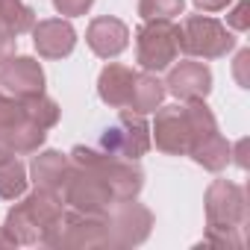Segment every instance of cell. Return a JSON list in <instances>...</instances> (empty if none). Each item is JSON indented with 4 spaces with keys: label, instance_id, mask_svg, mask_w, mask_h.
<instances>
[{
    "label": "cell",
    "instance_id": "1",
    "mask_svg": "<svg viewBox=\"0 0 250 250\" xmlns=\"http://www.w3.org/2000/svg\"><path fill=\"white\" fill-rule=\"evenodd\" d=\"M247 224V203L241 186L229 180H215L206 191V241L209 247L238 250L244 247L241 229Z\"/></svg>",
    "mask_w": 250,
    "mask_h": 250
},
{
    "label": "cell",
    "instance_id": "2",
    "mask_svg": "<svg viewBox=\"0 0 250 250\" xmlns=\"http://www.w3.org/2000/svg\"><path fill=\"white\" fill-rule=\"evenodd\" d=\"M62 215H65L62 194L36 188L30 197H24L18 206L9 209L3 229L12 235L15 244H44V247H50Z\"/></svg>",
    "mask_w": 250,
    "mask_h": 250
},
{
    "label": "cell",
    "instance_id": "3",
    "mask_svg": "<svg viewBox=\"0 0 250 250\" xmlns=\"http://www.w3.org/2000/svg\"><path fill=\"white\" fill-rule=\"evenodd\" d=\"M71 162L80 165V168H88L94 171L109 188H112V197L115 200H130L142 191L145 186V174L130 162V159H121V156H112V153H103V150H91V147H74L71 150Z\"/></svg>",
    "mask_w": 250,
    "mask_h": 250
},
{
    "label": "cell",
    "instance_id": "4",
    "mask_svg": "<svg viewBox=\"0 0 250 250\" xmlns=\"http://www.w3.org/2000/svg\"><path fill=\"white\" fill-rule=\"evenodd\" d=\"M180 56V27L171 21H145L136 33V59L145 71H165Z\"/></svg>",
    "mask_w": 250,
    "mask_h": 250
},
{
    "label": "cell",
    "instance_id": "5",
    "mask_svg": "<svg viewBox=\"0 0 250 250\" xmlns=\"http://www.w3.org/2000/svg\"><path fill=\"white\" fill-rule=\"evenodd\" d=\"M235 47L232 33L206 15H191L186 18L183 30H180V50L197 59H221Z\"/></svg>",
    "mask_w": 250,
    "mask_h": 250
},
{
    "label": "cell",
    "instance_id": "6",
    "mask_svg": "<svg viewBox=\"0 0 250 250\" xmlns=\"http://www.w3.org/2000/svg\"><path fill=\"white\" fill-rule=\"evenodd\" d=\"M106 224H109L112 247H136L150 235L153 215L147 206H142V203H136V197H130V200L112 203V209L106 212Z\"/></svg>",
    "mask_w": 250,
    "mask_h": 250
},
{
    "label": "cell",
    "instance_id": "7",
    "mask_svg": "<svg viewBox=\"0 0 250 250\" xmlns=\"http://www.w3.org/2000/svg\"><path fill=\"white\" fill-rule=\"evenodd\" d=\"M100 147H103V153L130 159V162L142 159V156L150 150V127H147L145 115H139V112L121 115L112 127L103 133Z\"/></svg>",
    "mask_w": 250,
    "mask_h": 250
},
{
    "label": "cell",
    "instance_id": "8",
    "mask_svg": "<svg viewBox=\"0 0 250 250\" xmlns=\"http://www.w3.org/2000/svg\"><path fill=\"white\" fill-rule=\"evenodd\" d=\"M62 200L77 209V212H85V215H106L115 203L112 197V188L88 168H80L74 165L71 174H68V183L62 188Z\"/></svg>",
    "mask_w": 250,
    "mask_h": 250
},
{
    "label": "cell",
    "instance_id": "9",
    "mask_svg": "<svg viewBox=\"0 0 250 250\" xmlns=\"http://www.w3.org/2000/svg\"><path fill=\"white\" fill-rule=\"evenodd\" d=\"M50 247H112L109 244V224L106 215H85V212H65Z\"/></svg>",
    "mask_w": 250,
    "mask_h": 250
},
{
    "label": "cell",
    "instance_id": "10",
    "mask_svg": "<svg viewBox=\"0 0 250 250\" xmlns=\"http://www.w3.org/2000/svg\"><path fill=\"white\" fill-rule=\"evenodd\" d=\"M0 88H6L18 100L44 94V71L36 59L12 53L6 59H0Z\"/></svg>",
    "mask_w": 250,
    "mask_h": 250
},
{
    "label": "cell",
    "instance_id": "11",
    "mask_svg": "<svg viewBox=\"0 0 250 250\" xmlns=\"http://www.w3.org/2000/svg\"><path fill=\"white\" fill-rule=\"evenodd\" d=\"M153 142L162 153L186 156L191 150V127L186 118V106H165L153 121Z\"/></svg>",
    "mask_w": 250,
    "mask_h": 250
},
{
    "label": "cell",
    "instance_id": "12",
    "mask_svg": "<svg viewBox=\"0 0 250 250\" xmlns=\"http://www.w3.org/2000/svg\"><path fill=\"white\" fill-rule=\"evenodd\" d=\"M165 91H171L180 100H206L212 91V71L203 62H180L165 83Z\"/></svg>",
    "mask_w": 250,
    "mask_h": 250
},
{
    "label": "cell",
    "instance_id": "13",
    "mask_svg": "<svg viewBox=\"0 0 250 250\" xmlns=\"http://www.w3.org/2000/svg\"><path fill=\"white\" fill-rule=\"evenodd\" d=\"M33 44H36L39 56H44V59H65V56H71V50L77 44V33L62 18L39 21V24H33Z\"/></svg>",
    "mask_w": 250,
    "mask_h": 250
},
{
    "label": "cell",
    "instance_id": "14",
    "mask_svg": "<svg viewBox=\"0 0 250 250\" xmlns=\"http://www.w3.org/2000/svg\"><path fill=\"white\" fill-rule=\"evenodd\" d=\"M85 42H88V47H91L100 59H115L118 53L127 50V44H130V30H127V24H124V21L109 18V15H106V18H94V21L88 24Z\"/></svg>",
    "mask_w": 250,
    "mask_h": 250
},
{
    "label": "cell",
    "instance_id": "15",
    "mask_svg": "<svg viewBox=\"0 0 250 250\" xmlns=\"http://www.w3.org/2000/svg\"><path fill=\"white\" fill-rule=\"evenodd\" d=\"M71 168H74V162H71L68 156H62L59 150H44V153H39V156L33 159L30 174H33L36 188H44V191H56V194H62Z\"/></svg>",
    "mask_w": 250,
    "mask_h": 250
},
{
    "label": "cell",
    "instance_id": "16",
    "mask_svg": "<svg viewBox=\"0 0 250 250\" xmlns=\"http://www.w3.org/2000/svg\"><path fill=\"white\" fill-rule=\"evenodd\" d=\"M133 80H136V71L127 68V65H106L97 77V94L106 106H115V109H124L130 103V91H133Z\"/></svg>",
    "mask_w": 250,
    "mask_h": 250
},
{
    "label": "cell",
    "instance_id": "17",
    "mask_svg": "<svg viewBox=\"0 0 250 250\" xmlns=\"http://www.w3.org/2000/svg\"><path fill=\"white\" fill-rule=\"evenodd\" d=\"M162 100H165V83H159L156 74H150V71L136 74L127 109H133L139 115H147V112H156L162 106Z\"/></svg>",
    "mask_w": 250,
    "mask_h": 250
},
{
    "label": "cell",
    "instance_id": "18",
    "mask_svg": "<svg viewBox=\"0 0 250 250\" xmlns=\"http://www.w3.org/2000/svg\"><path fill=\"white\" fill-rule=\"evenodd\" d=\"M188 156H191L197 165H203L206 171H224V168L229 165L232 147H229V142L215 130V133H209L206 139H200V142L188 150Z\"/></svg>",
    "mask_w": 250,
    "mask_h": 250
},
{
    "label": "cell",
    "instance_id": "19",
    "mask_svg": "<svg viewBox=\"0 0 250 250\" xmlns=\"http://www.w3.org/2000/svg\"><path fill=\"white\" fill-rule=\"evenodd\" d=\"M33 24H36V12L24 0H0V30L21 36V33H30Z\"/></svg>",
    "mask_w": 250,
    "mask_h": 250
},
{
    "label": "cell",
    "instance_id": "20",
    "mask_svg": "<svg viewBox=\"0 0 250 250\" xmlns=\"http://www.w3.org/2000/svg\"><path fill=\"white\" fill-rule=\"evenodd\" d=\"M0 139L9 145V150H12V153H36V150L44 145L47 130L36 127L33 121H24L18 130H12V133H6V136H0Z\"/></svg>",
    "mask_w": 250,
    "mask_h": 250
},
{
    "label": "cell",
    "instance_id": "21",
    "mask_svg": "<svg viewBox=\"0 0 250 250\" xmlns=\"http://www.w3.org/2000/svg\"><path fill=\"white\" fill-rule=\"evenodd\" d=\"M24 112H27V121H33L36 127L42 130H50L59 124V106L56 100L44 97V94H33V97H24Z\"/></svg>",
    "mask_w": 250,
    "mask_h": 250
},
{
    "label": "cell",
    "instance_id": "22",
    "mask_svg": "<svg viewBox=\"0 0 250 250\" xmlns=\"http://www.w3.org/2000/svg\"><path fill=\"white\" fill-rule=\"evenodd\" d=\"M27 191V171L24 165L12 156L6 162H0V197L3 200H15Z\"/></svg>",
    "mask_w": 250,
    "mask_h": 250
},
{
    "label": "cell",
    "instance_id": "23",
    "mask_svg": "<svg viewBox=\"0 0 250 250\" xmlns=\"http://www.w3.org/2000/svg\"><path fill=\"white\" fill-rule=\"evenodd\" d=\"M186 0H139V15L145 21H171L183 15Z\"/></svg>",
    "mask_w": 250,
    "mask_h": 250
},
{
    "label": "cell",
    "instance_id": "24",
    "mask_svg": "<svg viewBox=\"0 0 250 250\" xmlns=\"http://www.w3.org/2000/svg\"><path fill=\"white\" fill-rule=\"evenodd\" d=\"M27 121V112H24V103L18 97H3L0 94V136H6L12 130H18L21 124Z\"/></svg>",
    "mask_w": 250,
    "mask_h": 250
},
{
    "label": "cell",
    "instance_id": "25",
    "mask_svg": "<svg viewBox=\"0 0 250 250\" xmlns=\"http://www.w3.org/2000/svg\"><path fill=\"white\" fill-rule=\"evenodd\" d=\"M227 24H229L232 30H238V33L250 30V0H238L235 9L227 15Z\"/></svg>",
    "mask_w": 250,
    "mask_h": 250
},
{
    "label": "cell",
    "instance_id": "26",
    "mask_svg": "<svg viewBox=\"0 0 250 250\" xmlns=\"http://www.w3.org/2000/svg\"><path fill=\"white\" fill-rule=\"evenodd\" d=\"M91 3H94V0H53L56 12H59V15H68V18L88 12V9H91Z\"/></svg>",
    "mask_w": 250,
    "mask_h": 250
},
{
    "label": "cell",
    "instance_id": "27",
    "mask_svg": "<svg viewBox=\"0 0 250 250\" xmlns=\"http://www.w3.org/2000/svg\"><path fill=\"white\" fill-rule=\"evenodd\" d=\"M247 68H250V50H241L235 56V65H232V74L238 80L241 88H250V77H247Z\"/></svg>",
    "mask_w": 250,
    "mask_h": 250
},
{
    "label": "cell",
    "instance_id": "28",
    "mask_svg": "<svg viewBox=\"0 0 250 250\" xmlns=\"http://www.w3.org/2000/svg\"><path fill=\"white\" fill-rule=\"evenodd\" d=\"M15 44H18V36L6 33V30H0V59H6L15 53Z\"/></svg>",
    "mask_w": 250,
    "mask_h": 250
},
{
    "label": "cell",
    "instance_id": "29",
    "mask_svg": "<svg viewBox=\"0 0 250 250\" xmlns=\"http://www.w3.org/2000/svg\"><path fill=\"white\" fill-rule=\"evenodd\" d=\"M232 3V0H194V6L200 9V12H221V9H227Z\"/></svg>",
    "mask_w": 250,
    "mask_h": 250
},
{
    "label": "cell",
    "instance_id": "30",
    "mask_svg": "<svg viewBox=\"0 0 250 250\" xmlns=\"http://www.w3.org/2000/svg\"><path fill=\"white\" fill-rule=\"evenodd\" d=\"M12 247H18V244L12 241V235H9L3 227H0V250H12Z\"/></svg>",
    "mask_w": 250,
    "mask_h": 250
},
{
    "label": "cell",
    "instance_id": "31",
    "mask_svg": "<svg viewBox=\"0 0 250 250\" xmlns=\"http://www.w3.org/2000/svg\"><path fill=\"white\" fill-rule=\"evenodd\" d=\"M244 147H247V142H238V147H235V156H238V165H241V168H247V159H244Z\"/></svg>",
    "mask_w": 250,
    "mask_h": 250
}]
</instances>
